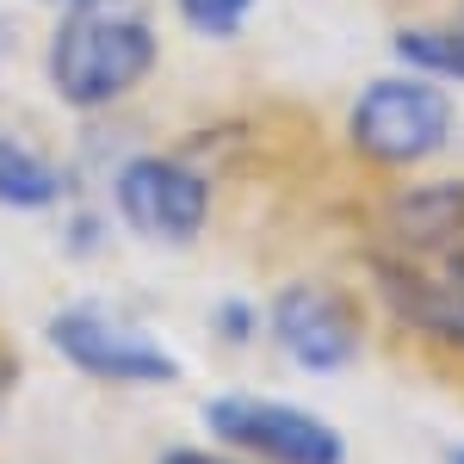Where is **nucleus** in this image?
Segmentation results:
<instances>
[{"label": "nucleus", "mask_w": 464, "mask_h": 464, "mask_svg": "<svg viewBox=\"0 0 464 464\" xmlns=\"http://www.w3.org/2000/svg\"><path fill=\"white\" fill-rule=\"evenodd\" d=\"M168 63V32L149 0H93L50 13L37 44V81L69 118L130 111Z\"/></svg>", "instance_id": "f257e3e1"}, {"label": "nucleus", "mask_w": 464, "mask_h": 464, "mask_svg": "<svg viewBox=\"0 0 464 464\" xmlns=\"http://www.w3.org/2000/svg\"><path fill=\"white\" fill-rule=\"evenodd\" d=\"M459 143V100L428 74L384 69L359 81L347 111H341V149L347 161L378 179H402L433 168Z\"/></svg>", "instance_id": "f03ea898"}, {"label": "nucleus", "mask_w": 464, "mask_h": 464, "mask_svg": "<svg viewBox=\"0 0 464 464\" xmlns=\"http://www.w3.org/2000/svg\"><path fill=\"white\" fill-rule=\"evenodd\" d=\"M100 198L111 223L149 248H198L217 223V168L192 143H137Z\"/></svg>", "instance_id": "7ed1b4c3"}, {"label": "nucleus", "mask_w": 464, "mask_h": 464, "mask_svg": "<svg viewBox=\"0 0 464 464\" xmlns=\"http://www.w3.org/2000/svg\"><path fill=\"white\" fill-rule=\"evenodd\" d=\"M44 341L69 372H81L87 384H106V391H168L186 378V359L161 334H149L143 322H130L111 304H93V297L50 310Z\"/></svg>", "instance_id": "20e7f679"}, {"label": "nucleus", "mask_w": 464, "mask_h": 464, "mask_svg": "<svg viewBox=\"0 0 464 464\" xmlns=\"http://www.w3.org/2000/svg\"><path fill=\"white\" fill-rule=\"evenodd\" d=\"M198 421L217 446L242 452L248 464H347V433L328 415L285 402V396H254V391H223L205 396Z\"/></svg>", "instance_id": "39448f33"}, {"label": "nucleus", "mask_w": 464, "mask_h": 464, "mask_svg": "<svg viewBox=\"0 0 464 464\" xmlns=\"http://www.w3.org/2000/svg\"><path fill=\"white\" fill-rule=\"evenodd\" d=\"M260 310H266L260 341H273V353L291 372L334 378V372L359 365V353H365V310L334 279H285Z\"/></svg>", "instance_id": "423d86ee"}, {"label": "nucleus", "mask_w": 464, "mask_h": 464, "mask_svg": "<svg viewBox=\"0 0 464 464\" xmlns=\"http://www.w3.org/2000/svg\"><path fill=\"white\" fill-rule=\"evenodd\" d=\"M464 242V174H402L372 211V248L409 260H446Z\"/></svg>", "instance_id": "0eeeda50"}, {"label": "nucleus", "mask_w": 464, "mask_h": 464, "mask_svg": "<svg viewBox=\"0 0 464 464\" xmlns=\"http://www.w3.org/2000/svg\"><path fill=\"white\" fill-rule=\"evenodd\" d=\"M81 192L69 155H56L50 143H37L32 130L0 124V211L13 217H56Z\"/></svg>", "instance_id": "6e6552de"}, {"label": "nucleus", "mask_w": 464, "mask_h": 464, "mask_svg": "<svg viewBox=\"0 0 464 464\" xmlns=\"http://www.w3.org/2000/svg\"><path fill=\"white\" fill-rule=\"evenodd\" d=\"M391 69L428 74L440 87H464V0L440 6L428 19H396L391 25Z\"/></svg>", "instance_id": "1a4fd4ad"}, {"label": "nucleus", "mask_w": 464, "mask_h": 464, "mask_svg": "<svg viewBox=\"0 0 464 464\" xmlns=\"http://www.w3.org/2000/svg\"><path fill=\"white\" fill-rule=\"evenodd\" d=\"M111 236H118V223H111V211H106L100 192H74L69 205L56 211V248H63V260H74V266L106 260Z\"/></svg>", "instance_id": "9d476101"}, {"label": "nucleus", "mask_w": 464, "mask_h": 464, "mask_svg": "<svg viewBox=\"0 0 464 464\" xmlns=\"http://www.w3.org/2000/svg\"><path fill=\"white\" fill-rule=\"evenodd\" d=\"M266 0H168L174 25L198 44H242Z\"/></svg>", "instance_id": "9b49d317"}, {"label": "nucleus", "mask_w": 464, "mask_h": 464, "mask_svg": "<svg viewBox=\"0 0 464 464\" xmlns=\"http://www.w3.org/2000/svg\"><path fill=\"white\" fill-rule=\"evenodd\" d=\"M205 328L217 334V347H229V353H248L254 341L266 334V310H260V297L223 291L211 310H205Z\"/></svg>", "instance_id": "f8f14e48"}, {"label": "nucleus", "mask_w": 464, "mask_h": 464, "mask_svg": "<svg viewBox=\"0 0 464 464\" xmlns=\"http://www.w3.org/2000/svg\"><path fill=\"white\" fill-rule=\"evenodd\" d=\"M155 464H248L242 459V452H229V446H168V452H161V459Z\"/></svg>", "instance_id": "ddd939ff"}, {"label": "nucleus", "mask_w": 464, "mask_h": 464, "mask_svg": "<svg viewBox=\"0 0 464 464\" xmlns=\"http://www.w3.org/2000/svg\"><path fill=\"white\" fill-rule=\"evenodd\" d=\"M13 378H19V365H13V353L0 347V428H6V402H13Z\"/></svg>", "instance_id": "4468645a"}, {"label": "nucleus", "mask_w": 464, "mask_h": 464, "mask_svg": "<svg viewBox=\"0 0 464 464\" xmlns=\"http://www.w3.org/2000/svg\"><path fill=\"white\" fill-rule=\"evenodd\" d=\"M440 273L452 279V291H459V310H464V242H459L452 254H446V260H440Z\"/></svg>", "instance_id": "2eb2a0df"}, {"label": "nucleus", "mask_w": 464, "mask_h": 464, "mask_svg": "<svg viewBox=\"0 0 464 464\" xmlns=\"http://www.w3.org/2000/svg\"><path fill=\"white\" fill-rule=\"evenodd\" d=\"M37 13H69V6H93V0H32Z\"/></svg>", "instance_id": "dca6fc26"}, {"label": "nucleus", "mask_w": 464, "mask_h": 464, "mask_svg": "<svg viewBox=\"0 0 464 464\" xmlns=\"http://www.w3.org/2000/svg\"><path fill=\"white\" fill-rule=\"evenodd\" d=\"M6 56H13V25L0 19V69H6Z\"/></svg>", "instance_id": "f3484780"}, {"label": "nucleus", "mask_w": 464, "mask_h": 464, "mask_svg": "<svg viewBox=\"0 0 464 464\" xmlns=\"http://www.w3.org/2000/svg\"><path fill=\"white\" fill-rule=\"evenodd\" d=\"M446 464H464V440H459V446H446Z\"/></svg>", "instance_id": "a211bd4d"}]
</instances>
